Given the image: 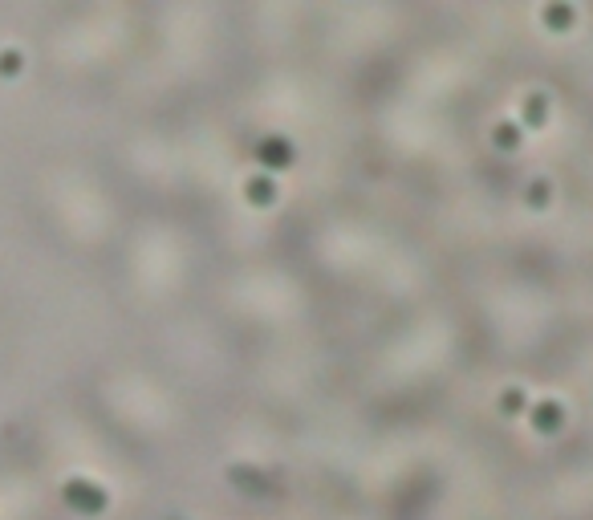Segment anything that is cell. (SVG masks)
<instances>
[{"mask_svg":"<svg viewBox=\"0 0 593 520\" xmlns=\"http://www.w3.org/2000/svg\"><path fill=\"white\" fill-rule=\"evenodd\" d=\"M529 419H532V427H537V431L553 435L561 423H565V411H561L557 403H549V398H545V403H532L529 406Z\"/></svg>","mask_w":593,"mask_h":520,"instance_id":"6da1fadb","label":"cell"},{"mask_svg":"<svg viewBox=\"0 0 593 520\" xmlns=\"http://www.w3.org/2000/svg\"><path fill=\"white\" fill-rule=\"evenodd\" d=\"M260 159H265V167H289V142H284V139H265V142H260Z\"/></svg>","mask_w":593,"mask_h":520,"instance_id":"7a4b0ae2","label":"cell"},{"mask_svg":"<svg viewBox=\"0 0 593 520\" xmlns=\"http://www.w3.org/2000/svg\"><path fill=\"white\" fill-rule=\"evenodd\" d=\"M249 200L257 203V208L273 203L276 200V183H273V179H249Z\"/></svg>","mask_w":593,"mask_h":520,"instance_id":"3957f363","label":"cell"},{"mask_svg":"<svg viewBox=\"0 0 593 520\" xmlns=\"http://www.w3.org/2000/svg\"><path fill=\"white\" fill-rule=\"evenodd\" d=\"M545 110H549V107H545V98H540V94H529V102H524V123L540 126V123H545Z\"/></svg>","mask_w":593,"mask_h":520,"instance_id":"277c9868","label":"cell"},{"mask_svg":"<svg viewBox=\"0 0 593 520\" xmlns=\"http://www.w3.org/2000/svg\"><path fill=\"white\" fill-rule=\"evenodd\" d=\"M492 139H496V147H516V142H521V126L504 123V126H496V134H492Z\"/></svg>","mask_w":593,"mask_h":520,"instance_id":"5b68a950","label":"cell"},{"mask_svg":"<svg viewBox=\"0 0 593 520\" xmlns=\"http://www.w3.org/2000/svg\"><path fill=\"white\" fill-rule=\"evenodd\" d=\"M521 403H524V395H521V390H508V395L504 398H500V406H504V411H521Z\"/></svg>","mask_w":593,"mask_h":520,"instance_id":"8992f818","label":"cell"},{"mask_svg":"<svg viewBox=\"0 0 593 520\" xmlns=\"http://www.w3.org/2000/svg\"><path fill=\"white\" fill-rule=\"evenodd\" d=\"M545 21H553V25H569V21H573V9H549Z\"/></svg>","mask_w":593,"mask_h":520,"instance_id":"52a82bcc","label":"cell"},{"mask_svg":"<svg viewBox=\"0 0 593 520\" xmlns=\"http://www.w3.org/2000/svg\"><path fill=\"white\" fill-rule=\"evenodd\" d=\"M549 200V183H529V203H545Z\"/></svg>","mask_w":593,"mask_h":520,"instance_id":"ba28073f","label":"cell"}]
</instances>
